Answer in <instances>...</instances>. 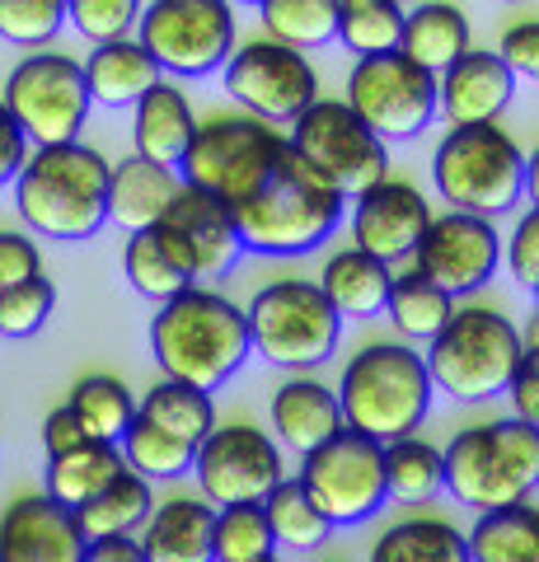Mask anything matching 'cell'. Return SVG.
<instances>
[{
    "label": "cell",
    "mask_w": 539,
    "mask_h": 562,
    "mask_svg": "<svg viewBox=\"0 0 539 562\" xmlns=\"http://www.w3.org/2000/svg\"><path fill=\"white\" fill-rule=\"evenodd\" d=\"M343 211H347V198L328 179H319L287 140L272 169L263 173V183L249 198H239L231 206V216L239 239H245V254L305 258L319 244L334 239V231L343 225Z\"/></svg>",
    "instance_id": "1"
},
{
    "label": "cell",
    "mask_w": 539,
    "mask_h": 562,
    "mask_svg": "<svg viewBox=\"0 0 539 562\" xmlns=\"http://www.w3.org/2000/svg\"><path fill=\"white\" fill-rule=\"evenodd\" d=\"M150 351L165 380H183L212 394L249 361V319L216 286H188L155 310Z\"/></svg>",
    "instance_id": "2"
},
{
    "label": "cell",
    "mask_w": 539,
    "mask_h": 562,
    "mask_svg": "<svg viewBox=\"0 0 539 562\" xmlns=\"http://www.w3.org/2000/svg\"><path fill=\"white\" fill-rule=\"evenodd\" d=\"M14 206L43 239H94L109 225V160L85 140L38 146L14 179Z\"/></svg>",
    "instance_id": "3"
},
{
    "label": "cell",
    "mask_w": 539,
    "mask_h": 562,
    "mask_svg": "<svg viewBox=\"0 0 539 562\" xmlns=\"http://www.w3.org/2000/svg\"><path fill=\"white\" fill-rule=\"evenodd\" d=\"M334 394L343 408V427L390 446L423 427L437 390H431L427 361L408 342H367L343 366Z\"/></svg>",
    "instance_id": "4"
},
{
    "label": "cell",
    "mask_w": 539,
    "mask_h": 562,
    "mask_svg": "<svg viewBox=\"0 0 539 562\" xmlns=\"http://www.w3.org/2000/svg\"><path fill=\"white\" fill-rule=\"evenodd\" d=\"M446 492L474 512L526 502L539 487V427L526 417H493L479 427L456 431V441L441 450Z\"/></svg>",
    "instance_id": "5"
},
{
    "label": "cell",
    "mask_w": 539,
    "mask_h": 562,
    "mask_svg": "<svg viewBox=\"0 0 539 562\" xmlns=\"http://www.w3.org/2000/svg\"><path fill=\"white\" fill-rule=\"evenodd\" d=\"M520 351H526V333L507 314L456 305L446 328L427 342L423 361H427L431 390L450 394L456 403H489L512 390Z\"/></svg>",
    "instance_id": "6"
},
{
    "label": "cell",
    "mask_w": 539,
    "mask_h": 562,
    "mask_svg": "<svg viewBox=\"0 0 539 562\" xmlns=\"http://www.w3.org/2000/svg\"><path fill=\"white\" fill-rule=\"evenodd\" d=\"M431 183L450 211L493 221L526 198V150L497 122L450 127L431 155Z\"/></svg>",
    "instance_id": "7"
},
{
    "label": "cell",
    "mask_w": 539,
    "mask_h": 562,
    "mask_svg": "<svg viewBox=\"0 0 539 562\" xmlns=\"http://www.w3.org/2000/svg\"><path fill=\"white\" fill-rule=\"evenodd\" d=\"M245 319H249V347L258 357L301 375L334 357L343 338V314L328 305L319 281H301V277L268 281L249 301Z\"/></svg>",
    "instance_id": "8"
},
{
    "label": "cell",
    "mask_w": 539,
    "mask_h": 562,
    "mask_svg": "<svg viewBox=\"0 0 539 562\" xmlns=\"http://www.w3.org/2000/svg\"><path fill=\"white\" fill-rule=\"evenodd\" d=\"M301 487L310 492V502L324 512V520L334 530L347 525H367L385 512L390 487H385V446L361 436L352 427L334 431L324 446L301 454Z\"/></svg>",
    "instance_id": "9"
},
{
    "label": "cell",
    "mask_w": 539,
    "mask_h": 562,
    "mask_svg": "<svg viewBox=\"0 0 539 562\" xmlns=\"http://www.w3.org/2000/svg\"><path fill=\"white\" fill-rule=\"evenodd\" d=\"M287 132H277L272 122H258L249 113H221L198 122L193 146L183 155V183H193L202 192H212L225 206H235L239 198L263 183V173L282 155Z\"/></svg>",
    "instance_id": "10"
},
{
    "label": "cell",
    "mask_w": 539,
    "mask_h": 562,
    "mask_svg": "<svg viewBox=\"0 0 539 562\" xmlns=\"http://www.w3.org/2000/svg\"><path fill=\"white\" fill-rule=\"evenodd\" d=\"M5 99L10 117L20 122V132L33 146H66L80 140V127L90 117V85H85V66L66 52H29L5 76Z\"/></svg>",
    "instance_id": "11"
},
{
    "label": "cell",
    "mask_w": 539,
    "mask_h": 562,
    "mask_svg": "<svg viewBox=\"0 0 539 562\" xmlns=\"http://www.w3.org/2000/svg\"><path fill=\"white\" fill-rule=\"evenodd\" d=\"M287 140L319 179H328L343 192V198H357V192H367L371 183L390 179L385 140L347 109V99H315L291 122Z\"/></svg>",
    "instance_id": "12"
},
{
    "label": "cell",
    "mask_w": 539,
    "mask_h": 562,
    "mask_svg": "<svg viewBox=\"0 0 539 562\" xmlns=\"http://www.w3.org/2000/svg\"><path fill=\"white\" fill-rule=\"evenodd\" d=\"M142 43L155 66L173 80H202L235 52L231 0H150L142 10Z\"/></svg>",
    "instance_id": "13"
},
{
    "label": "cell",
    "mask_w": 539,
    "mask_h": 562,
    "mask_svg": "<svg viewBox=\"0 0 539 562\" xmlns=\"http://www.w3.org/2000/svg\"><path fill=\"white\" fill-rule=\"evenodd\" d=\"M347 109L380 140H413L437 122V76L408 61L404 52L357 57L347 76Z\"/></svg>",
    "instance_id": "14"
},
{
    "label": "cell",
    "mask_w": 539,
    "mask_h": 562,
    "mask_svg": "<svg viewBox=\"0 0 539 562\" xmlns=\"http://www.w3.org/2000/svg\"><path fill=\"white\" fill-rule=\"evenodd\" d=\"M225 94L258 122H295L319 99V76L305 52L287 43L254 38L225 61Z\"/></svg>",
    "instance_id": "15"
},
{
    "label": "cell",
    "mask_w": 539,
    "mask_h": 562,
    "mask_svg": "<svg viewBox=\"0 0 539 562\" xmlns=\"http://www.w3.org/2000/svg\"><path fill=\"white\" fill-rule=\"evenodd\" d=\"M193 479L206 506H245V502H263L287 479V469H282V450H277L268 431L231 422V427H212L198 441Z\"/></svg>",
    "instance_id": "16"
},
{
    "label": "cell",
    "mask_w": 539,
    "mask_h": 562,
    "mask_svg": "<svg viewBox=\"0 0 539 562\" xmlns=\"http://www.w3.org/2000/svg\"><path fill=\"white\" fill-rule=\"evenodd\" d=\"M502 262V235L489 216H469V211H446L431 216L413 249V268L427 281H437L446 295H474L493 281Z\"/></svg>",
    "instance_id": "17"
},
{
    "label": "cell",
    "mask_w": 539,
    "mask_h": 562,
    "mask_svg": "<svg viewBox=\"0 0 539 562\" xmlns=\"http://www.w3.org/2000/svg\"><path fill=\"white\" fill-rule=\"evenodd\" d=\"M431 225V206L408 179H380L352 202V239L361 254L380 258L385 268L413 258L417 239Z\"/></svg>",
    "instance_id": "18"
},
{
    "label": "cell",
    "mask_w": 539,
    "mask_h": 562,
    "mask_svg": "<svg viewBox=\"0 0 539 562\" xmlns=\"http://www.w3.org/2000/svg\"><path fill=\"white\" fill-rule=\"evenodd\" d=\"M80 520L71 506L52 502L47 492H29L14 497L0 512V562H85Z\"/></svg>",
    "instance_id": "19"
},
{
    "label": "cell",
    "mask_w": 539,
    "mask_h": 562,
    "mask_svg": "<svg viewBox=\"0 0 539 562\" xmlns=\"http://www.w3.org/2000/svg\"><path fill=\"white\" fill-rule=\"evenodd\" d=\"M165 225L183 235L188 254H193V272L198 281H221L239 268V258H245V239L235 231V216L231 206L212 192H202L193 183H183L173 192V202L165 211Z\"/></svg>",
    "instance_id": "20"
},
{
    "label": "cell",
    "mask_w": 539,
    "mask_h": 562,
    "mask_svg": "<svg viewBox=\"0 0 539 562\" xmlns=\"http://www.w3.org/2000/svg\"><path fill=\"white\" fill-rule=\"evenodd\" d=\"M516 76L502 66L497 52L469 47L464 57L450 61L437 76V113L450 127H469V122H497L512 109Z\"/></svg>",
    "instance_id": "21"
},
{
    "label": "cell",
    "mask_w": 539,
    "mask_h": 562,
    "mask_svg": "<svg viewBox=\"0 0 539 562\" xmlns=\"http://www.w3.org/2000/svg\"><path fill=\"white\" fill-rule=\"evenodd\" d=\"M123 277L136 295L165 305L173 301L179 291L198 286V272H193V254H188L183 235L173 225H146V231H132L123 244Z\"/></svg>",
    "instance_id": "22"
},
{
    "label": "cell",
    "mask_w": 539,
    "mask_h": 562,
    "mask_svg": "<svg viewBox=\"0 0 539 562\" xmlns=\"http://www.w3.org/2000/svg\"><path fill=\"white\" fill-rule=\"evenodd\" d=\"M132 136H136V155L142 160H155L165 169H179L188 146H193V132H198V117H193V103L179 90L173 80H160L132 103Z\"/></svg>",
    "instance_id": "23"
},
{
    "label": "cell",
    "mask_w": 539,
    "mask_h": 562,
    "mask_svg": "<svg viewBox=\"0 0 539 562\" xmlns=\"http://www.w3.org/2000/svg\"><path fill=\"white\" fill-rule=\"evenodd\" d=\"M268 417H272L277 441L291 446L295 454L315 450V446H324L334 431H343L338 394L328 390L324 380H315V375H291L287 384H277Z\"/></svg>",
    "instance_id": "24"
},
{
    "label": "cell",
    "mask_w": 539,
    "mask_h": 562,
    "mask_svg": "<svg viewBox=\"0 0 539 562\" xmlns=\"http://www.w3.org/2000/svg\"><path fill=\"white\" fill-rule=\"evenodd\" d=\"M212 525L216 512L202 497L155 502L150 520L142 525V553L146 562H216Z\"/></svg>",
    "instance_id": "25"
},
{
    "label": "cell",
    "mask_w": 539,
    "mask_h": 562,
    "mask_svg": "<svg viewBox=\"0 0 539 562\" xmlns=\"http://www.w3.org/2000/svg\"><path fill=\"white\" fill-rule=\"evenodd\" d=\"M179 188H183L179 169L127 155V160L109 165V221L127 225V235L146 231V225H160Z\"/></svg>",
    "instance_id": "26"
},
{
    "label": "cell",
    "mask_w": 539,
    "mask_h": 562,
    "mask_svg": "<svg viewBox=\"0 0 539 562\" xmlns=\"http://www.w3.org/2000/svg\"><path fill=\"white\" fill-rule=\"evenodd\" d=\"M85 66V85H90V99L103 109H132L150 85L165 80V70L155 66L150 52L136 38H117V43H99Z\"/></svg>",
    "instance_id": "27"
},
{
    "label": "cell",
    "mask_w": 539,
    "mask_h": 562,
    "mask_svg": "<svg viewBox=\"0 0 539 562\" xmlns=\"http://www.w3.org/2000/svg\"><path fill=\"white\" fill-rule=\"evenodd\" d=\"M398 52H404L408 61H417L431 76H441V70L464 57L469 52V20L460 5H450V0H423V5H413L404 14V38H398Z\"/></svg>",
    "instance_id": "28"
},
{
    "label": "cell",
    "mask_w": 539,
    "mask_h": 562,
    "mask_svg": "<svg viewBox=\"0 0 539 562\" xmlns=\"http://www.w3.org/2000/svg\"><path fill=\"white\" fill-rule=\"evenodd\" d=\"M390 281H394V272L385 268V262L361 254L352 244V249H343V254H334L324 262L319 286H324L328 305H334L343 319H371V314L385 310Z\"/></svg>",
    "instance_id": "29"
},
{
    "label": "cell",
    "mask_w": 539,
    "mask_h": 562,
    "mask_svg": "<svg viewBox=\"0 0 539 562\" xmlns=\"http://www.w3.org/2000/svg\"><path fill=\"white\" fill-rule=\"evenodd\" d=\"M123 450L117 441H80L76 450L52 454L47 460V497L80 512L90 497H99L117 473H123Z\"/></svg>",
    "instance_id": "30"
},
{
    "label": "cell",
    "mask_w": 539,
    "mask_h": 562,
    "mask_svg": "<svg viewBox=\"0 0 539 562\" xmlns=\"http://www.w3.org/2000/svg\"><path fill=\"white\" fill-rule=\"evenodd\" d=\"M371 562H469V539L441 516H408L371 543Z\"/></svg>",
    "instance_id": "31"
},
{
    "label": "cell",
    "mask_w": 539,
    "mask_h": 562,
    "mask_svg": "<svg viewBox=\"0 0 539 562\" xmlns=\"http://www.w3.org/2000/svg\"><path fill=\"white\" fill-rule=\"evenodd\" d=\"M469 539V562H539V506H497L479 512Z\"/></svg>",
    "instance_id": "32"
},
{
    "label": "cell",
    "mask_w": 539,
    "mask_h": 562,
    "mask_svg": "<svg viewBox=\"0 0 539 562\" xmlns=\"http://www.w3.org/2000/svg\"><path fill=\"white\" fill-rule=\"evenodd\" d=\"M155 512V492H150V479H142V473L123 469L117 479L99 492V497H90L76 512L85 539H103V535H136L142 525L150 520Z\"/></svg>",
    "instance_id": "33"
},
{
    "label": "cell",
    "mask_w": 539,
    "mask_h": 562,
    "mask_svg": "<svg viewBox=\"0 0 539 562\" xmlns=\"http://www.w3.org/2000/svg\"><path fill=\"white\" fill-rule=\"evenodd\" d=\"M385 314H390V324L404 333V342H431L446 328L450 314H456V295H446L437 281H427L417 268H408L390 281Z\"/></svg>",
    "instance_id": "34"
},
{
    "label": "cell",
    "mask_w": 539,
    "mask_h": 562,
    "mask_svg": "<svg viewBox=\"0 0 539 562\" xmlns=\"http://www.w3.org/2000/svg\"><path fill=\"white\" fill-rule=\"evenodd\" d=\"M136 417H146L150 427L179 436V441H193V446L216 427L212 394L198 390V384H183V380L150 384V390L142 394V403H136Z\"/></svg>",
    "instance_id": "35"
},
{
    "label": "cell",
    "mask_w": 539,
    "mask_h": 562,
    "mask_svg": "<svg viewBox=\"0 0 539 562\" xmlns=\"http://www.w3.org/2000/svg\"><path fill=\"white\" fill-rule=\"evenodd\" d=\"M66 408L80 417L90 441H123V431L136 417V398L117 375H85V380H76Z\"/></svg>",
    "instance_id": "36"
},
{
    "label": "cell",
    "mask_w": 539,
    "mask_h": 562,
    "mask_svg": "<svg viewBox=\"0 0 539 562\" xmlns=\"http://www.w3.org/2000/svg\"><path fill=\"white\" fill-rule=\"evenodd\" d=\"M117 450H123V464L132 473H142V479H150V483H165V479H183V473H193V454H198L193 441H179V436L150 427L146 417H132V427L123 431Z\"/></svg>",
    "instance_id": "37"
},
{
    "label": "cell",
    "mask_w": 539,
    "mask_h": 562,
    "mask_svg": "<svg viewBox=\"0 0 539 562\" xmlns=\"http://www.w3.org/2000/svg\"><path fill=\"white\" fill-rule=\"evenodd\" d=\"M258 14H263L268 38L287 43L295 52H310L338 38V0H263Z\"/></svg>",
    "instance_id": "38"
},
{
    "label": "cell",
    "mask_w": 539,
    "mask_h": 562,
    "mask_svg": "<svg viewBox=\"0 0 539 562\" xmlns=\"http://www.w3.org/2000/svg\"><path fill=\"white\" fill-rule=\"evenodd\" d=\"M263 516L272 525V539L282 543V549H295V553L319 549V543L328 539V530H334V525L324 520L319 506L310 502V492L301 487V479H282V483H277L263 497Z\"/></svg>",
    "instance_id": "39"
},
{
    "label": "cell",
    "mask_w": 539,
    "mask_h": 562,
    "mask_svg": "<svg viewBox=\"0 0 539 562\" xmlns=\"http://www.w3.org/2000/svg\"><path fill=\"white\" fill-rule=\"evenodd\" d=\"M404 38V5L398 0H338V43L357 57L398 52Z\"/></svg>",
    "instance_id": "40"
},
{
    "label": "cell",
    "mask_w": 539,
    "mask_h": 562,
    "mask_svg": "<svg viewBox=\"0 0 539 562\" xmlns=\"http://www.w3.org/2000/svg\"><path fill=\"white\" fill-rule=\"evenodd\" d=\"M441 483H446V464L431 441L404 436V441L385 446V487L394 502H431Z\"/></svg>",
    "instance_id": "41"
},
{
    "label": "cell",
    "mask_w": 539,
    "mask_h": 562,
    "mask_svg": "<svg viewBox=\"0 0 539 562\" xmlns=\"http://www.w3.org/2000/svg\"><path fill=\"white\" fill-rule=\"evenodd\" d=\"M212 549H216V562H254V558H268L277 549V539H272V525L263 516V502L221 506L216 525H212Z\"/></svg>",
    "instance_id": "42"
},
{
    "label": "cell",
    "mask_w": 539,
    "mask_h": 562,
    "mask_svg": "<svg viewBox=\"0 0 539 562\" xmlns=\"http://www.w3.org/2000/svg\"><path fill=\"white\" fill-rule=\"evenodd\" d=\"M52 310H57V286L43 272L14 281L0 291V338H33L52 319Z\"/></svg>",
    "instance_id": "43"
},
{
    "label": "cell",
    "mask_w": 539,
    "mask_h": 562,
    "mask_svg": "<svg viewBox=\"0 0 539 562\" xmlns=\"http://www.w3.org/2000/svg\"><path fill=\"white\" fill-rule=\"evenodd\" d=\"M71 0H0V38L14 47H47L66 24Z\"/></svg>",
    "instance_id": "44"
},
{
    "label": "cell",
    "mask_w": 539,
    "mask_h": 562,
    "mask_svg": "<svg viewBox=\"0 0 539 562\" xmlns=\"http://www.w3.org/2000/svg\"><path fill=\"white\" fill-rule=\"evenodd\" d=\"M66 20H71L80 38H90L94 47L117 43L136 29V20H142V0H71V5H66Z\"/></svg>",
    "instance_id": "45"
},
{
    "label": "cell",
    "mask_w": 539,
    "mask_h": 562,
    "mask_svg": "<svg viewBox=\"0 0 539 562\" xmlns=\"http://www.w3.org/2000/svg\"><path fill=\"white\" fill-rule=\"evenodd\" d=\"M497 57L512 76L539 85V20H520V24H512L507 33H502Z\"/></svg>",
    "instance_id": "46"
},
{
    "label": "cell",
    "mask_w": 539,
    "mask_h": 562,
    "mask_svg": "<svg viewBox=\"0 0 539 562\" xmlns=\"http://www.w3.org/2000/svg\"><path fill=\"white\" fill-rule=\"evenodd\" d=\"M507 268L520 286L535 291V281H539V206H530L526 216L516 221V231L507 239Z\"/></svg>",
    "instance_id": "47"
},
{
    "label": "cell",
    "mask_w": 539,
    "mask_h": 562,
    "mask_svg": "<svg viewBox=\"0 0 539 562\" xmlns=\"http://www.w3.org/2000/svg\"><path fill=\"white\" fill-rule=\"evenodd\" d=\"M507 398L516 403V417H526L539 427V328H535V338H526V351H520V366H516Z\"/></svg>",
    "instance_id": "48"
},
{
    "label": "cell",
    "mask_w": 539,
    "mask_h": 562,
    "mask_svg": "<svg viewBox=\"0 0 539 562\" xmlns=\"http://www.w3.org/2000/svg\"><path fill=\"white\" fill-rule=\"evenodd\" d=\"M29 160V136L20 132V122L10 117L5 109V99H0V188L20 179V169Z\"/></svg>",
    "instance_id": "49"
},
{
    "label": "cell",
    "mask_w": 539,
    "mask_h": 562,
    "mask_svg": "<svg viewBox=\"0 0 539 562\" xmlns=\"http://www.w3.org/2000/svg\"><path fill=\"white\" fill-rule=\"evenodd\" d=\"M80 441H90V436H85V427H80V417L66 408H52L47 417H43V450H47V460L52 454H66V450H76Z\"/></svg>",
    "instance_id": "50"
},
{
    "label": "cell",
    "mask_w": 539,
    "mask_h": 562,
    "mask_svg": "<svg viewBox=\"0 0 539 562\" xmlns=\"http://www.w3.org/2000/svg\"><path fill=\"white\" fill-rule=\"evenodd\" d=\"M85 562H146V553L136 535H103V539H90Z\"/></svg>",
    "instance_id": "51"
},
{
    "label": "cell",
    "mask_w": 539,
    "mask_h": 562,
    "mask_svg": "<svg viewBox=\"0 0 539 562\" xmlns=\"http://www.w3.org/2000/svg\"><path fill=\"white\" fill-rule=\"evenodd\" d=\"M526 198L539 206V146L526 155Z\"/></svg>",
    "instance_id": "52"
},
{
    "label": "cell",
    "mask_w": 539,
    "mask_h": 562,
    "mask_svg": "<svg viewBox=\"0 0 539 562\" xmlns=\"http://www.w3.org/2000/svg\"><path fill=\"white\" fill-rule=\"evenodd\" d=\"M254 562H277V553H268V558H254Z\"/></svg>",
    "instance_id": "53"
},
{
    "label": "cell",
    "mask_w": 539,
    "mask_h": 562,
    "mask_svg": "<svg viewBox=\"0 0 539 562\" xmlns=\"http://www.w3.org/2000/svg\"><path fill=\"white\" fill-rule=\"evenodd\" d=\"M245 5H263V0H245Z\"/></svg>",
    "instance_id": "54"
},
{
    "label": "cell",
    "mask_w": 539,
    "mask_h": 562,
    "mask_svg": "<svg viewBox=\"0 0 539 562\" xmlns=\"http://www.w3.org/2000/svg\"><path fill=\"white\" fill-rule=\"evenodd\" d=\"M535 301H539V281H535Z\"/></svg>",
    "instance_id": "55"
},
{
    "label": "cell",
    "mask_w": 539,
    "mask_h": 562,
    "mask_svg": "<svg viewBox=\"0 0 539 562\" xmlns=\"http://www.w3.org/2000/svg\"><path fill=\"white\" fill-rule=\"evenodd\" d=\"M398 5H404V0H398Z\"/></svg>",
    "instance_id": "56"
}]
</instances>
